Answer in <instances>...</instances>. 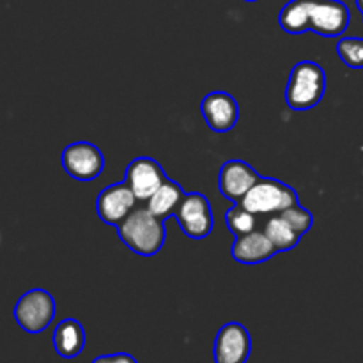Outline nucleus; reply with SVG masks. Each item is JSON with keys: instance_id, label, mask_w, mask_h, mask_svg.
<instances>
[{"instance_id": "1", "label": "nucleus", "mask_w": 363, "mask_h": 363, "mask_svg": "<svg viewBox=\"0 0 363 363\" xmlns=\"http://www.w3.org/2000/svg\"><path fill=\"white\" fill-rule=\"evenodd\" d=\"M121 241L142 257L156 255L165 245V225L147 208L135 209L117 225Z\"/></svg>"}, {"instance_id": "2", "label": "nucleus", "mask_w": 363, "mask_h": 363, "mask_svg": "<svg viewBox=\"0 0 363 363\" xmlns=\"http://www.w3.org/2000/svg\"><path fill=\"white\" fill-rule=\"evenodd\" d=\"M326 74L314 60H301L293 67L286 87V103L296 112H305L318 105L325 96Z\"/></svg>"}, {"instance_id": "3", "label": "nucleus", "mask_w": 363, "mask_h": 363, "mask_svg": "<svg viewBox=\"0 0 363 363\" xmlns=\"http://www.w3.org/2000/svg\"><path fill=\"white\" fill-rule=\"evenodd\" d=\"M241 204L254 215H279L298 204L296 191L273 177H261L243 197Z\"/></svg>"}, {"instance_id": "4", "label": "nucleus", "mask_w": 363, "mask_h": 363, "mask_svg": "<svg viewBox=\"0 0 363 363\" xmlns=\"http://www.w3.org/2000/svg\"><path fill=\"white\" fill-rule=\"evenodd\" d=\"M55 300L45 289L27 291L14 305V319L27 333H41L52 325Z\"/></svg>"}, {"instance_id": "5", "label": "nucleus", "mask_w": 363, "mask_h": 363, "mask_svg": "<svg viewBox=\"0 0 363 363\" xmlns=\"http://www.w3.org/2000/svg\"><path fill=\"white\" fill-rule=\"evenodd\" d=\"M176 218L181 230L191 240H204L213 230V213L209 201L202 194H184L176 209Z\"/></svg>"}, {"instance_id": "6", "label": "nucleus", "mask_w": 363, "mask_h": 363, "mask_svg": "<svg viewBox=\"0 0 363 363\" xmlns=\"http://www.w3.org/2000/svg\"><path fill=\"white\" fill-rule=\"evenodd\" d=\"M62 167L77 181L96 179L105 169V158L91 142H74L62 151Z\"/></svg>"}, {"instance_id": "7", "label": "nucleus", "mask_w": 363, "mask_h": 363, "mask_svg": "<svg viewBox=\"0 0 363 363\" xmlns=\"http://www.w3.org/2000/svg\"><path fill=\"white\" fill-rule=\"evenodd\" d=\"M250 351V333L241 323H227L216 333L215 363H247Z\"/></svg>"}, {"instance_id": "8", "label": "nucleus", "mask_w": 363, "mask_h": 363, "mask_svg": "<svg viewBox=\"0 0 363 363\" xmlns=\"http://www.w3.org/2000/svg\"><path fill=\"white\" fill-rule=\"evenodd\" d=\"M167 181L162 165L156 160L140 156L128 165L124 183L131 188L138 201H149Z\"/></svg>"}, {"instance_id": "9", "label": "nucleus", "mask_w": 363, "mask_h": 363, "mask_svg": "<svg viewBox=\"0 0 363 363\" xmlns=\"http://www.w3.org/2000/svg\"><path fill=\"white\" fill-rule=\"evenodd\" d=\"M138 199L126 183L106 186L96 199V211L106 225H119L135 211Z\"/></svg>"}, {"instance_id": "10", "label": "nucleus", "mask_w": 363, "mask_h": 363, "mask_svg": "<svg viewBox=\"0 0 363 363\" xmlns=\"http://www.w3.org/2000/svg\"><path fill=\"white\" fill-rule=\"evenodd\" d=\"M350 25V9L340 0H312L311 30L326 38H339Z\"/></svg>"}, {"instance_id": "11", "label": "nucleus", "mask_w": 363, "mask_h": 363, "mask_svg": "<svg viewBox=\"0 0 363 363\" xmlns=\"http://www.w3.org/2000/svg\"><path fill=\"white\" fill-rule=\"evenodd\" d=\"M259 174L243 160H229L222 165L218 176L220 194L233 202H241L245 195L252 190L257 181Z\"/></svg>"}, {"instance_id": "12", "label": "nucleus", "mask_w": 363, "mask_h": 363, "mask_svg": "<svg viewBox=\"0 0 363 363\" xmlns=\"http://www.w3.org/2000/svg\"><path fill=\"white\" fill-rule=\"evenodd\" d=\"M201 110L208 126L216 133H225L233 130L240 117V106L234 96L222 91L209 92L202 99Z\"/></svg>"}, {"instance_id": "13", "label": "nucleus", "mask_w": 363, "mask_h": 363, "mask_svg": "<svg viewBox=\"0 0 363 363\" xmlns=\"http://www.w3.org/2000/svg\"><path fill=\"white\" fill-rule=\"evenodd\" d=\"M230 254L234 261L241 264H259L272 259L277 254V248L264 233L254 230L243 236H236Z\"/></svg>"}, {"instance_id": "14", "label": "nucleus", "mask_w": 363, "mask_h": 363, "mask_svg": "<svg viewBox=\"0 0 363 363\" xmlns=\"http://www.w3.org/2000/svg\"><path fill=\"white\" fill-rule=\"evenodd\" d=\"M53 347L66 360L77 358L85 347V330L77 319H64L53 332Z\"/></svg>"}, {"instance_id": "15", "label": "nucleus", "mask_w": 363, "mask_h": 363, "mask_svg": "<svg viewBox=\"0 0 363 363\" xmlns=\"http://www.w3.org/2000/svg\"><path fill=\"white\" fill-rule=\"evenodd\" d=\"M312 0H291L279 14V23L289 34H303L311 30Z\"/></svg>"}, {"instance_id": "16", "label": "nucleus", "mask_w": 363, "mask_h": 363, "mask_svg": "<svg viewBox=\"0 0 363 363\" xmlns=\"http://www.w3.org/2000/svg\"><path fill=\"white\" fill-rule=\"evenodd\" d=\"M183 197L184 191L181 190L179 184L167 179L165 183L156 190V194L147 201V209L152 215L158 216V218H165V216L176 213L177 206L181 204Z\"/></svg>"}, {"instance_id": "17", "label": "nucleus", "mask_w": 363, "mask_h": 363, "mask_svg": "<svg viewBox=\"0 0 363 363\" xmlns=\"http://www.w3.org/2000/svg\"><path fill=\"white\" fill-rule=\"evenodd\" d=\"M264 234L269 238L277 252H287L300 243V234L286 222L280 215H273L266 222Z\"/></svg>"}, {"instance_id": "18", "label": "nucleus", "mask_w": 363, "mask_h": 363, "mask_svg": "<svg viewBox=\"0 0 363 363\" xmlns=\"http://www.w3.org/2000/svg\"><path fill=\"white\" fill-rule=\"evenodd\" d=\"M225 222L234 236H243V234L254 233L255 230V215L248 211L241 202H238L236 206H233L225 213Z\"/></svg>"}, {"instance_id": "19", "label": "nucleus", "mask_w": 363, "mask_h": 363, "mask_svg": "<svg viewBox=\"0 0 363 363\" xmlns=\"http://www.w3.org/2000/svg\"><path fill=\"white\" fill-rule=\"evenodd\" d=\"M337 53L340 60L351 69L363 67V39L344 38L337 43Z\"/></svg>"}, {"instance_id": "20", "label": "nucleus", "mask_w": 363, "mask_h": 363, "mask_svg": "<svg viewBox=\"0 0 363 363\" xmlns=\"http://www.w3.org/2000/svg\"><path fill=\"white\" fill-rule=\"evenodd\" d=\"M279 215L282 216V218L286 220V222L289 223V225L293 227L300 236H303V234L311 229L312 223H314V216H312V213L307 211L305 208H301L300 204L291 206V208L284 209V211L279 213Z\"/></svg>"}, {"instance_id": "21", "label": "nucleus", "mask_w": 363, "mask_h": 363, "mask_svg": "<svg viewBox=\"0 0 363 363\" xmlns=\"http://www.w3.org/2000/svg\"><path fill=\"white\" fill-rule=\"evenodd\" d=\"M92 363H138L131 354L116 353V354H103L92 360Z\"/></svg>"}, {"instance_id": "22", "label": "nucleus", "mask_w": 363, "mask_h": 363, "mask_svg": "<svg viewBox=\"0 0 363 363\" xmlns=\"http://www.w3.org/2000/svg\"><path fill=\"white\" fill-rule=\"evenodd\" d=\"M357 6H358V9L363 13V0H357Z\"/></svg>"}, {"instance_id": "23", "label": "nucleus", "mask_w": 363, "mask_h": 363, "mask_svg": "<svg viewBox=\"0 0 363 363\" xmlns=\"http://www.w3.org/2000/svg\"><path fill=\"white\" fill-rule=\"evenodd\" d=\"M247 2H255V0H247Z\"/></svg>"}]
</instances>
